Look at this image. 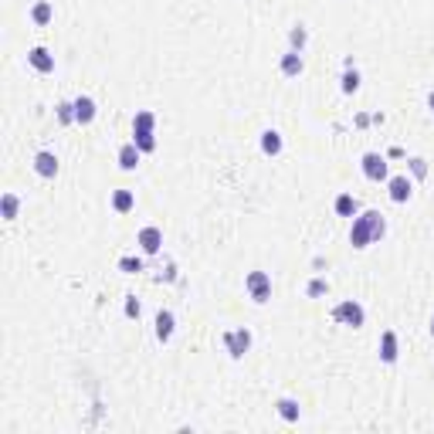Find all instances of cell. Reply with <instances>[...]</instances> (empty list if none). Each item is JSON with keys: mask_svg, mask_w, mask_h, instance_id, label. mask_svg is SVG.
<instances>
[{"mask_svg": "<svg viewBox=\"0 0 434 434\" xmlns=\"http://www.w3.org/2000/svg\"><path fill=\"white\" fill-rule=\"evenodd\" d=\"M383 234H387V217L380 214V211H360V214L353 217V224H349V245L356 251L376 245Z\"/></svg>", "mask_w": 434, "mask_h": 434, "instance_id": "obj_1", "label": "cell"}, {"mask_svg": "<svg viewBox=\"0 0 434 434\" xmlns=\"http://www.w3.org/2000/svg\"><path fill=\"white\" fill-rule=\"evenodd\" d=\"M245 288H248L251 302L265 306V302L272 299V275H268V272H261V268H254V272L245 275Z\"/></svg>", "mask_w": 434, "mask_h": 434, "instance_id": "obj_2", "label": "cell"}, {"mask_svg": "<svg viewBox=\"0 0 434 434\" xmlns=\"http://www.w3.org/2000/svg\"><path fill=\"white\" fill-rule=\"evenodd\" d=\"M251 342H254V336H251L248 326H241V329H227V333H224V349H227V356H231V360L248 356Z\"/></svg>", "mask_w": 434, "mask_h": 434, "instance_id": "obj_3", "label": "cell"}, {"mask_svg": "<svg viewBox=\"0 0 434 434\" xmlns=\"http://www.w3.org/2000/svg\"><path fill=\"white\" fill-rule=\"evenodd\" d=\"M333 319L340 322V326H349V329H360L363 322H367V309L356 302V299H342L340 306L333 309Z\"/></svg>", "mask_w": 434, "mask_h": 434, "instance_id": "obj_4", "label": "cell"}, {"mask_svg": "<svg viewBox=\"0 0 434 434\" xmlns=\"http://www.w3.org/2000/svg\"><path fill=\"white\" fill-rule=\"evenodd\" d=\"M360 170H363V177L373 180V184L390 180V166H387V156H383V153H363V159H360Z\"/></svg>", "mask_w": 434, "mask_h": 434, "instance_id": "obj_5", "label": "cell"}, {"mask_svg": "<svg viewBox=\"0 0 434 434\" xmlns=\"http://www.w3.org/2000/svg\"><path fill=\"white\" fill-rule=\"evenodd\" d=\"M136 245L143 254H159L163 251V231L156 227V224H146V227H139V234H136Z\"/></svg>", "mask_w": 434, "mask_h": 434, "instance_id": "obj_6", "label": "cell"}, {"mask_svg": "<svg viewBox=\"0 0 434 434\" xmlns=\"http://www.w3.org/2000/svg\"><path fill=\"white\" fill-rule=\"evenodd\" d=\"M376 353H380V360H383L387 367H394V363L401 360V340H397L394 329H383V333H380V346H376Z\"/></svg>", "mask_w": 434, "mask_h": 434, "instance_id": "obj_7", "label": "cell"}, {"mask_svg": "<svg viewBox=\"0 0 434 434\" xmlns=\"http://www.w3.org/2000/svg\"><path fill=\"white\" fill-rule=\"evenodd\" d=\"M387 193H390L394 204H407V200L414 197V180H410L407 173H397V177L387 180Z\"/></svg>", "mask_w": 434, "mask_h": 434, "instance_id": "obj_8", "label": "cell"}, {"mask_svg": "<svg viewBox=\"0 0 434 434\" xmlns=\"http://www.w3.org/2000/svg\"><path fill=\"white\" fill-rule=\"evenodd\" d=\"M58 170H62V163H58V156L51 153V150H41V153H34V173H37V177H44V180H55V177H58Z\"/></svg>", "mask_w": 434, "mask_h": 434, "instance_id": "obj_9", "label": "cell"}, {"mask_svg": "<svg viewBox=\"0 0 434 434\" xmlns=\"http://www.w3.org/2000/svg\"><path fill=\"white\" fill-rule=\"evenodd\" d=\"M28 64H31L34 71H41V75H51L55 71V55L44 44H34L31 51H28Z\"/></svg>", "mask_w": 434, "mask_h": 434, "instance_id": "obj_10", "label": "cell"}, {"mask_svg": "<svg viewBox=\"0 0 434 434\" xmlns=\"http://www.w3.org/2000/svg\"><path fill=\"white\" fill-rule=\"evenodd\" d=\"M153 326H156V329H153L156 340H159V342H170V340H173V333H177V315H173L170 309H159V312H156V322H153Z\"/></svg>", "mask_w": 434, "mask_h": 434, "instance_id": "obj_11", "label": "cell"}, {"mask_svg": "<svg viewBox=\"0 0 434 434\" xmlns=\"http://www.w3.org/2000/svg\"><path fill=\"white\" fill-rule=\"evenodd\" d=\"M71 102H75V123H78V125L95 123V116H98V105H95L92 95H78V98H71Z\"/></svg>", "mask_w": 434, "mask_h": 434, "instance_id": "obj_12", "label": "cell"}, {"mask_svg": "<svg viewBox=\"0 0 434 434\" xmlns=\"http://www.w3.org/2000/svg\"><path fill=\"white\" fill-rule=\"evenodd\" d=\"M139 159H143V150H139V146H136L132 139L119 146V156H116L119 170H125V173H129V170H136V166H139Z\"/></svg>", "mask_w": 434, "mask_h": 434, "instance_id": "obj_13", "label": "cell"}, {"mask_svg": "<svg viewBox=\"0 0 434 434\" xmlns=\"http://www.w3.org/2000/svg\"><path fill=\"white\" fill-rule=\"evenodd\" d=\"M302 68H306V62H302V55H299V51H292V48H288V51L281 55L279 71L285 75V78H299V75H302Z\"/></svg>", "mask_w": 434, "mask_h": 434, "instance_id": "obj_14", "label": "cell"}, {"mask_svg": "<svg viewBox=\"0 0 434 434\" xmlns=\"http://www.w3.org/2000/svg\"><path fill=\"white\" fill-rule=\"evenodd\" d=\"M275 410H279V417L285 424H299V417H302V407L295 397H279L275 401Z\"/></svg>", "mask_w": 434, "mask_h": 434, "instance_id": "obj_15", "label": "cell"}, {"mask_svg": "<svg viewBox=\"0 0 434 434\" xmlns=\"http://www.w3.org/2000/svg\"><path fill=\"white\" fill-rule=\"evenodd\" d=\"M340 89H342V92H346V95L360 92V71H356V64H353V58H346V64H342Z\"/></svg>", "mask_w": 434, "mask_h": 434, "instance_id": "obj_16", "label": "cell"}, {"mask_svg": "<svg viewBox=\"0 0 434 434\" xmlns=\"http://www.w3.org/2000/svg\"><path fill=\"white\" fill-rule=\"evenodd\" d=\"M285 150V139H281L279 129H265L261 132V153L265 156H279Z\"/></svg>", "mask_w": 434, "mask_h": 434, "instance_id": "obj_17", "label": "cell"}, {"mask_svg": "<svg viewBox=\"0 0 434 434\" xmlns=\"http://www.w3.org/2000/svg\"><path fill=\"white\" fill-rule=\"evenodd\" d=\"M333 211L340 217H349V220H353V217L360 214V200H356L353 193H340V197L333 200Z\"/></svg>", "mask_w": 434, "mask_h": 434, "instance_id": "obj_18", "label": "cell"}, {"mask_svg": "<svg viewBox=\"0 0 434 434\" xmlns=\"http://www.w3.org/2000/svg\"><path fill=\"white\" fill-rule=\"evenodd\" d=\"M109 204H112V211H116V214H129V211H132V207H136V193H132V190H112V200H109Z\"/></svg>", "mask_w": 434, "mask_h": 434, "instance_id": "obj_19", "label": "cell"}, {"mask_svg": "<svg viewBox=\"0 0 434 434\" xmlns=\"http://www.w3.org/2000/svg\"><path fill=\"white\" fill-rule=\"evenodd\" d=\"M51 17H55V7L48 3V0H34L31 7V21L37 28H44V24H51Z\"/></svg>", "mask_w": 434, "mask_h": 434, "instance_id": "obj_20", "label": "cell"}, {"mask_svg": "<svg viewBox=\"0 0 434 434\" xmlns=\"http://www.w3.org/2000/svg\"><path fill=\"white\" fill-rule=\"evenodd\" d=\"M17 214H21V197L7 190V193L0 197V217H3V220H14Z\"/></svg>", "mask_w": 434, "mask_h": 434, "instance_id": "obj_21", "label": "cell"}, {"mask_svg": "<svg viewBox=\"0 0 434 434\" xmlns=\"http://www.w3.org/2000/svg\"><path fill=\"white\" fill-rule=\"evenodd\" d=\"M306 44H309V31H306V24H292V31H288V48L302 55Z\"/></svg>", "mask_w": 434, "mask_h": 434, "instance_id": "obj_22", "label": "cell"}, {"mask_svg": "<svg viewBox=\"0 0 434 434\" xmlns=\"http://www.w3.org/2000/svg\"><path fill=\"white\" fill-rule=\"evenodd\" d=\"M132 143H136L143 153H153V150H156V132H146V129H132Z\"/></svg>", "mask_w": 434, "mask_h": 434, "instance_id": "obj_23", "label": "cell"}, {"mask_svg": "<svg viewBox=\"0 0 434 434\" xmlns=\"http://www.w3.org/2000/svg\"><path fill=\"white\" fill-rule=\"evenodd\" d=\"M132 129H146V132H156V112H150V109H139V112L132 116Z\"/></svg>", "mask_w": 434, "mask_h": 434, "instance_id": "obj_24", "label": "cell"}, {"mask_svg": "<svg viewBox=\"0 0 434 434\" xmlns=\"http://www.w3.org/2000/svg\"><path fill=\"white\" fill-rule=\"evenodd\" d=\"M119 272H125V275H139V272H143V258L123 254V258H119Z\"/></svg>", "mask_w": 434, "mask_h": 434, "instance_id": "obj_25", "label": "cell"}, {"mask_svg": "<svg viewBox=\"0 0 434 434\" xmlns=\"http://www.w3.org/2000/svg\"><path fill=\"white\" fill-rule=\"evenodd\" d=\"M306 295H309V299H322V295H329V281L319 279V275L309 279V285H306Z\"/></svg>", "mask_w": 434, "mask_h": 434, "instance_id": "obj_26", "label": "cell"}, {"mask_svg": "<svg viewBox=\"0 0 434 434\" xmlns=\"http://www.w3.org/2000/svg\"><path fill=\"white\" fill-rule=\"evenodd\" d=\"M55 116H58L62 125H71L75 123V102H58V105H55Z\"/></svg>", "mask_w": 434, "mask_h": 434, "instance_id": "obj_27", "label": "cell"}, {"mask_svg": "<svg viewBox=\"0 0 434 434\" xmlns=\"http://www.w3.org/2000/svg\"><path fill=\"white\" fill-rule=\"evenodd\" d=\"M407 166H410V177H414V180H424V177H428V159H424V156H410Z\"/></svg>", "mask_w": 434, "mask_h": 434, "instance_id": "obj_28", "label": "cell"}, {"mask_svg": "<svg viewBox=\"0 0 434 434\" xmlns=\"http://www.w3.org/2000/svg\"><path fill=\"white\" fill-rule=\"evenodd\" d=\"M123 312H125V319H139V312H143V306H139V299H136V295H125V306H123Z\"/></svg>", "mask_w": 434, "mask_h": 434, "instance_id": "obj_29", "label": "cell"}, {"mask_svg": "<svg viewBox=\"0 0 434 434\" xmlns=\"http://www.w3.org/2000/svg\"><path fill=\"white\" fill-rule=\"evenodd\" d=\"M428 109H431V112H434V89H431V92H428Z\"/></svg>", "mask_w": 434, "mask_h": 434, "instance_id": "obj_30", "label": "cell"}, {"mask_svg": "<svg viewBox=\"0 0 434 434\" xmlns=\"http://www.w3.org/2000/svg\"><path fill=\"white\" fill-rule=\"evenodd\" d=\"M431 336H434V315H431Z\"/></svg>", "mask_w": 434, "mask_h": 434, "instance_id": "obj_31", "label": "cell"}]
</instances>
